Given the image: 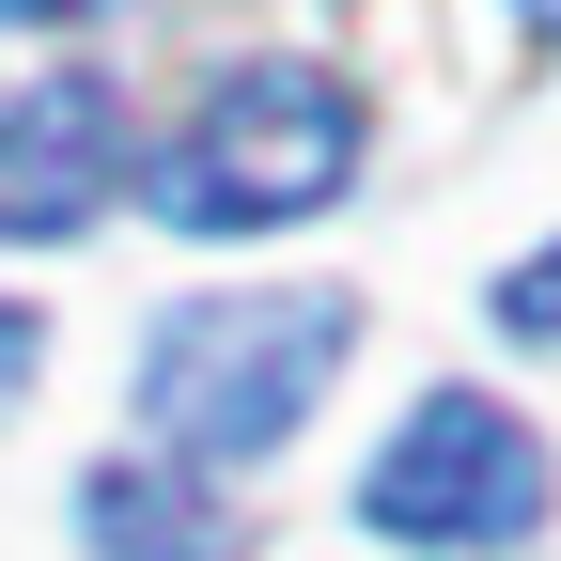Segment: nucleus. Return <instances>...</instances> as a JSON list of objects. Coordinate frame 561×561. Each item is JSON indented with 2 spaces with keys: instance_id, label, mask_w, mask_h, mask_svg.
I'll list each match as a JSON object with an SVG mask.
<instances>
[{
  "instance_id": "f257e3e1",
  "label": "nucleus",
  "mask_w": 561,
  "mask_h": 561,
  "mask_svg": "<svg viewBox=\"0 0 561 561\" xmlns=\"http://www.w3.org/2000/svg\"><path fill=\"white\" fill-rule=\"evenodd\" d=\"M343 312L328 280H297V297H187L157 343H140V437L187 453V468H250L312 421V390L343 375Z\"/></svg>"
},
{
  "instance_id": "f03ea898",
  "label": "nucleus",
  "mask_w": 561,
  "mask_h": 561,
  "mask_svg": "<svg viewBox=\"0 0 561 561\" xmlns=\"http://www.w3.org/2000/svg\"><path fill=\"white\" fill-rule=\"evenodd\" d=\"M343 172H359V94L328 62H234L187 110V140L157 157V219L172 234H265V219L343 203Z\"/></svg>"
},
{
  "instance_id": "7ed1b4c3",
  "label": "nucleus",
  "mask_w": 561,
  "mask_h": 561,
  "mask_svg": "<svg viewBox=\"0 0 561 561\" xmlns=\"http://www.w3.org/2000/svg\"><path fill=\"white\" fill-rule=\"evenodd\" d=\"M359 515L390 546H453V561L530 546L546 530V437L500 390H437V405H405V437L359 468Z\"/></svg>"
},
{
  "instance_id": "20e7f679",
  "label": "nucleus",
  "mask_w": 561,
  "mask_h": 561,
  "mask_svg": "<svg viewBox=\"0 0 561 561\" xmlns=\"http://www.w3.org/2000/svg\"><path fill=\"white\" fill-rule=\"evenodd\" d=\"M140 172V125L110 79H47L0 110V250H62V234H94L110 203Z\"/></svg>"
},
{
  "instance_id": "39448f33",
  "label": "nucleus",
  "mask_w": 561,
  "mask_h": 561,
  "mask_svg": "<svg viewBox=\"0 0 561 561\" xmlns=\"http://www.w3.org/2000/svg\"><path fill=\"white\" fill-rule=\"evenodd\" d=\"M79 546L94 561H219V500L187 468H79Z\"/></svg>"
},
{
  "instance_id": "423d86ee",
  "label": "nucleus",
  "mask_w": 561,
  "mask_h": 561,
  "mask_svg": "<svg viewBox=\"0 0 561 561\" xmlns=\"http://www.w3.org/2000/svg\"><path fill=\"white\" fill-rule=\"evenodd\" d=\"M500 328H530V343H561V250H530V265H500Z\"/></svg>"
},
{
  "instance_id": "0eeeda50",
  "label": "nucleus",
  "mask_w": 561,
  "mask_h": 561,
  "mask_svg": "<svg viewBox=\"0 0 561 561\" xmlns=\"http://www.w3.org/2000/svg\"><path fill=\"white\" fill-rule=\"evenodd\" d=\"M32 375H47V328H32V312H0V405H16Z\"/></svg>"
},
{
  "instance_id": "6e6552de",
  "label": "nucleus",
  "mask_w": 561,
  "mask_h": 561,
  "mask_svg": "<svg viewBox=\"0 0 561 561\" xmlns=\"http://www.w3.org/2000/svg\"><path fill=\"white\" fill-rule=\"evenodd\" d=\"M16 32H94V16H125V0H0Z\"/></svg>"
},
{
  "instance_id": "1a4fd4ad",
  "label": "nucleus",
  "mask_w": 561,
  "mask_h": 561,
  "mask_svg": "<svg viewBox=\"0 0 561 561\" xmlns=\"http://www.w3.org/2000/svg\"><path fill=\"white\" fill-rule=\"evenodd\" d=\"M515 16H530V47H561V0H515Z\"/></svg>"
}]
</instances>
